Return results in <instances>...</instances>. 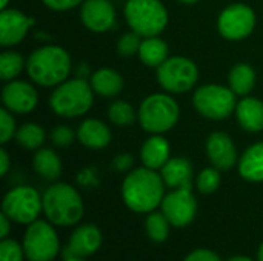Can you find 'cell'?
Wrapping results in <instances>:
<instances>
[{
	"mask_svg": "<svg viewBox=\"0 0 263 261\" xmlns=\"http://www.w3.org/2000/svg\"><path fill=\"white\" fill-rule=\"evenodd\" d=\"M162 178L165 185L173 189L191 188L193 168L185 158H170L162 168Z\"/></svg>",
	"mask_w": 263,
	"mask_h": 261,
	"instance_id": "19",
	"label": "cell"
},
{
	"mask_svg": "<svg viewBox=\"0 0 263 261\" xmlns=\"http://www.w3.org/2000/svg\"><path fill=\"white\" fill-rule=\"evenodd\" d=\"M34 171L45 180H57L62 174V163L59 155L51 149H40L32 158Z\"/></svg>",
	"mask_w": 263,
	"mask_h": 261,
	"instance_id": "24",
	"label": "cell"
},
{
	"mask_svg": "<svg viewBox=\"0 0 263 261\" xmlns=\"http://www.w3.org/2000/svg\"><path fill=\"white\" fill-rule=\"evenodd\" d=\"M91 86L94 92L103 97H114L123 88V78L114 69H100L91 78Z\"/></svg>",
	"mask_w": 263,
	"mask_h": 261,
	"instance_id": "23",
	"label": "cell"
},
{
	"mask_svg": "<svg viewBox=\"0 0 263 261\" xmlns=\"http://www.w3.org/2000/svg\"><path fill=\"white\" fill-rule=\"evenodd\" d=\"M179 118L177 103L165 95L154 94L143 100L139 109V120L145 131L153 134H160L170 131Z\"/></svg>",
	"mask_w": 263,
	"mask_h": 261,
	"instance_id": "6",
	"label": "cell"
},
{
	"mask_svg": "<svg viewBox=\"0 0 263 261\" xmlns=\"http://www.w3.org/2000/svg\"><path fill=\"white\" fill-rule=\"evenodd\" d=\"M228 261H253L251 258H248V257H233V258H230Z\"/></svg>",
	"mask_w": 263,
	"mask_h": 261,
	"instance_id": "41",
	"label": "cell"
},
{
	"mask_svg": "<svg viewBox=\"0 0 263 261\" xmlns=\"http://www.w3.org/2000/svg\"><path fill=\"white\" fill-rule=\"evenodd\" d=\"M170 220L163 212H149L145 222V229L148 237L154 243H163L170 237Z\"/></svg>",
	"mask_w": 263,
	"mask_h": 261,
	"instance_id": "27",
	"label": "cell"
},
{
	"mask_svg": "<svg viewBox=\"0 0 263 261\" xmlns=\"http://www.w3.org/2000/svg\"><path fill=\"white\" fill-rule=\"evenodd\" d=\"M8 2H9V0H2V2H0V8H2V9H5V8H6V5H8Z\"/></svg>",
	"mask_w": 263,
	"mask_h": 261,
	"instance_id": "43",
	"label": "cell"
},
{
	"mask_svg": "<svg viewBox=\"0 0 263 261\" xmlns=\"http://www.w3.org/2000/svg\"><path fill=\"white\" fill-rule=\"evenodd\" d=\"M140 157L146 168L162 169L170 160V145L163 137H151L143 143Z\"/></svg>",
	"mask_w": 263,
	"mask_h": 261,
	"instance_id": "21",
	"label": "cell"
},
{
	"mask_svg": "<svg viewBox=\"0 0 263 261\" xmlns=\"http://www.w3.org/2000/svg\"><path fill=\"white\" fill-rule=\"evenodd\" d=\"M26 69L37 85L55 86L68 77L71 71V58L63 48L45 46L29 55Z\"/></svg>",
	"mask_w": 263,
	"mask_h": 261,
	"instance_id": "3",
	"label": "cell"
},
{
	"mask_svg": "<svg viewBox=\"0 0 263 261\" xmlns=\"http://www.w3.org/2000/svg\"><path fill=\"white\" fill-rule=\"evenodd\" d=\"M9 169V157L5 149H0V175H6Z\"/></svg>",
	"mask_w": 263,
	"mask_h": 261,
	"instance_id": "40",
	"label": "cell"
},
{
	"mask_svg": "<svg viewBox=\"0 0 263 261\" xmlns=\"http://www.w3.org/2000/svg\"><path fill=\"white\" fill-rule=\"evenodd\" d=\"M239 174L248 182H263V143H256L242 155Z\"/></svg>",
	"mask_w": 263,
	"mask_h": 261,
	"instance_id": "22",
	"label": "cell"
},
{
	"mask_svg": "<svg viewBox=\"0 0 263 261\" xmlns=\"http://www.w3.org/2000/svg\"><path fill=\"white\" fill-rule=\"evenodd\" d=\"M2 209L11 222L18 225H31L43 211V200L34 188L18 186L5 195Z\"/></svg>",
	"mask_w": 263,
	"mask_h": 261,
	"instance_id": "8",
	"label": "cell"
},
{
	"mask_svg": "<svg viewBox=\"0 0 263 261\" xmlns=\"http://www.w3.org/2000/svg\"><path fill=\"white\" fill-rule=\"evenodd\" d=\"M180 2H183V3H194V2H197V0H180Z\"/></svg>",
	"mask_w": 263,
	"mask_h": 261,
	"instance_id": "45",
	"label": "cell"
},
{
	"mask_svg": "<svg viewBox=\"0 0 263 261\" xmlns=\"http://www.w3.org/2000/svg\"><path fill=\"white\" fill-rule=\"evenodd\" d=\"M51 140L55 146L59 148H66L72 143L74 140V132L66 128V126H57L54 128V131L51 132Z\"/></svg>",
	"mask_w": 263,
	"mask_h": 261,
	"instance_id": "35",
	"label": "cell"
},
{
	"mask_svg": "<svg viewBox=\"0 0 263 261\" xmlns=\"http://www.w3.org/2000/svg\"><path fill=\"white\" fill-rule=\"evenodd\" d=\"M9 231H11V218L2 212V215H0V238L5 240L8 237Z\"/></svg>",
	"mask_w": 263,
	"mask_h": 261,
	"instance_id": "39",
	"label": "cell"
},
{
	"mask_svg": "<svg viewBox=\"0 0 263 261\" xmlns=\"http://www.w3.org/2000/svg\"><path fill=\"white\" fill-rule=\"evenodd\" d=\"M163 178L154 169L133 171L123 182L122 195L125 205L139 214L153 212L163 202Z\"/></svg>",
	"mask_w": 263,
	"mask_h": 261,
	"instance_id": "1",
	"label": "cell"
},
{
	"mask_svg": "<svg viewBox=\"0 0 263 261\" xmlns=\"http://www.w3.org/2000/svg\"><path fill=\"white\" fill-rule=\"evenodd\" d=\"M80 2L83 0H43V3L51 8V9H55V11H66V9H71L74 6H77Z\"/></svg>",
	"mask_w": 263,
	"mask_h": 261,
	"instance_id": "37",
	"label": "cell"
},
{
	"mask_svg": "<svg viewBox=\"0 0 263 261\" xmlns=\"http://www.w3.org/2000/svg\"><path fill=\"white\" fill-rule=\"evenodd\" d=\"M162 212L170 223L176 228L188 226L197 212V202L191 192V188H179L163 197Z\"/></svg>",
	"mask_w": 263,
	"mask_h": 261,
	"instance_id": "12",
	"label": "cell"
},
{
	"mask_svg": "<svg viewBox=\"0 0 263 261\" xmlns=\"http://www.w3.org/2000/svg\"><path fill=\"white\" fill-rule=\"evenodd\" d=\"M77 137L83 146L91 149H103L111 142V132L108 126L94 118H89L80 125Z\"/></svg>",
	"mask_w": 263,
	"mask_h": 261,
	"instance_id": "18",
	"label": "cell"
},
{
	"mask_svg": "<svg viewBox=\"0 0 263 261\" xmlns=\"http://www.w3.org/2000/svg\"><path fill=\"white\" fill-rule=\"evenodd\" d=\"M194 106L206 118L223 120L234 111V91L219 85L202 86L194 94Z\"/></svg>",
	"mask_w": 263,
	"mask_h": 261,
	"instance_id": "9",
	"label": "cell"
},
{
	"mask_svg": "<svg viewBox=\"0 0 263 261\" xmlns=\"http://www.w3.org/2000/svg\"><path fill=\"white\" fill-rule=\"evenodd\" d=\"M239 123L250 132L263 131V103L257 98L247 97L236 108Z\"/></svg>",
	"mask_w": 263,
	"mask_h": 261,
	"instance_id": "20",
	"label": "cell"
},
{
	"mask_svg": "<svg viewBox=\"0 0 263 261\" xmlns=\"http://www.w3.org/2000/svg\"><path fill=\"white\" fill-rule=\"evenodd\" d=\"M256 83V72L247 63L236 65L230 72V88L237 95H247L253 91Z\"/></svg>",
	"mask_w": 263,
	"mask_h": 261,
	"instance_id": "25",
	"label": "cell"
},
{
	"mask_svg": "<svg viewBox=\"0 0 263 261\" xmlns=\"http://www.w3.org/2000/svg\"><path fill=\"white\" fill-rule=\"evenodd\" d=\"M183 261H222L219 255L210 249H196Z\"/></svg>",
	"mask_w": 263,
	"mask_h": 261,
	"instance_id": "36",
	"label": "cell"
},
{
	"mask_svg": "<svg viewBox=\"0 0 263 261\" xmlns=\"http://www.w3.org/2000/svg\"><path fill=\"white\" fill-rule=\"evenodd\" d=\"M42 200L46 218L55 226H74L83 217L85 209L82 197L66 183H55L49 186Z\"/></svg>",
	"mask_w": 263,
	"mask_h": 261,
	"instance_id": "2",
	"label": "cell"
},
{
	"mask_svg": "<svg viewBox=\"0 0 263 261\" xmlns=\"http://www.w3.org/2000/svg\"><path fill=\"white\" fill-rule=\"evenodd\" d=\"M23 249L29 261H52L60 252L55 229L48 222L35 220L23 235Z\"/></svg>",
	"mask_w": 263,
	"mask_h": 261,
	"instance_id": "7",
	"label": "cell"
},
{
	"mask_svg": "<svg viewBox=\"0 0 263 261\" xmlns=\"http://www.w3.org/2000/svg\"><path fill=\"white\" fill-rule=\"evenodd\" d=\"M125 17L131 29L146 38L160 34L168 23L166 9L159 0H128Z\"/></svg>",
	"mask_w": 263,
	"mask_h": 261,
	"instance_id": "4",
	"label": "cell"
},
{
	"mask_svg": "<svg viewBox=\"0 0 263 261\" xmlns=\"http://www.w3.org/2000/svg\"><path fill=\"white\" fill-rule=\"evenodd\" d=\"M131 166H133V157L128 155V154L119 155V157H116V160H114V168H116L117 171H120V172L128 171Z\"/></svg>",
	"mask_w": 263,
	"mask_h": 261,
	"instance_id": "38",
	"label": "cell"
},
{
	"mask_svg": "<svg viewBox=\"0 0 263 261\" xmlns=\"http://www.w3.org/2000/svg\"><path fill=\"white\" fill-rule=\"evenodd\" d=\"M2 100L5 106L17 114L31 112L37 106V92L26 82H11L2 91Z\"/></svg>",
	"mask_w": 263,
	"mask_h": 261,
	"instance_id": "16",
	"label": "cell"
},
{
	"mask_svg": "<svg viewBox=\"0 0 263 261\" xmlns=\"http://www.w3.org/2000/svg\"><path fill=\"white\" fill-rule=\"evenodd\" d=\"M15 138L25 149H37L45 142V131L39 125L26 123L17 131Z\"/></svg>",
	"mask_w": 263,
	"mask_h": 261,
	"instance_id": "28",
	"label": "cell"
},
{
	"mask_svg": "<svg viewBox=\"0 0 263 261\" xmlns=\"http://www.w3.org/2000/svg\"><path fill=\"white\" fill-rule=\"evenodd\" d=\"M206 154L210 162L219 171H228L236 165L237 154L233 140L225 132H214L206 142Z\"/></svg>",
	"mask_w": 263,
	"mask_h": 261,
	"instance_id": "17",
	"label": "cell"
},
{
	"mask_svg": "<svg viewBox=\"0 0 263 261\" xmlns=\"http://www.w3.org/2000/svg\"><path fill=\"white\" fill-rule=\"evenodd\" d=\"M102 246V232L96 225H83L74 229L69 237L68 246L63 251L65 260L68 258H88L94 255Z\"/></svg>",
	"mask_w": 263,
	"mask_h": 261,
	"instance_id": "13",
	"label": "cell"
},
{
	"mask_svg": "<svg viewBox=\"0 0 263 261\" xmlns=\"http://www.w3.org/2000/svg\"><path fill=\"white\" fill-rule=\"evenodd\" d=\"M35 23L17 9H2L0 14V43L2 46H12L23 40L29 26Z\"/></svg>",
	"mask_w": 263,
	"mask_h": 261,
	"instance_id": "15",
	"label": "cell"
},
{
	"mask_svg": "<svg viewBox=\"0 0 263 261\" xmlns=\"http://www.w3.org/2000/svg\"><path fill=\"white\" fill-rule=\"evenodd\" d=\"M108 117L117 126H129L136 120V112L129 103L114 102L108 109Z\"/></svg>",
	"mask_w": 263,
	"mask_h": 261,
	"instance_id": "29",
	"label": "cell"
},
{
	"mask_svg": "<svg viewBox=\"0 0 263 261\" xmlns=\"http://www.w3.org/2000/svg\"><path fill=\"white\" fill-rule=\"evenodd\" d=\"M197 66L185 57L166 58L157 71L159 83L170 92H186L197 83Z\"/></svg>",
	"mask_w": 263,
	"mask_h": 261,
	"instance_id": "10",
	"label": "cell"
},
{
	"mask_svg": "<svg viewBox=\"0 0 263 261\" xmlns=\"http://www.w3.org/2000/svg\"><path fill=\"white\" fill-rule=\"evenodd\" d=\"M49 105L57 115L62 117H79L83 115L92 105V89L83 78L69 80L51 95Z\"/></svg>",
	"mask_w": 263,
	"mask_h": 261,
	"instance_id": "5",
	"label": "cell"
},
{
	"mask_svg": "<svg viewBox=\"0 0 263 261\" xmlns=\"http://www.w3.org/2000/svg\"><path fill=\"white\" fill-rule=\"evenodd\" d=\"M140 45H142L140 35L133 31V32H128V34H125V35L120 37V40L117 43V51L123 57H131L136 52H139Z\"/></svg>",
	"mask_w": 263,
	"mask_h": 261,
	"instance_id": "33",
	"label": "cell"
},
{
	"mask_svg": "<svg viewBox=\"0 0 263 261\" xmlns=\"http://www.w3.org/2000/svg\"><path fill=\"white\" fill-rule=\"evenodd\" d=\"M256 25V15L247 5L236 3L228 6L219 17V32L228 40H242L251 34Z\"/></svg>",
	"mask_w": 263,
	"mask_h": 261,
	"instance_id": "11",
	"label": "cell"
},
{
	"mask_svg": "<svg viewBox=\"0 0 263 261\" xmlns=\"http://www.w3.org/2000/svg\"><path fill=\"white\" fill-rule=\"evenodd\" d=\"M23 68V58L17 52H3L0 55V78L11 80L20 74Z\"/></svg>",
	"mask_w": 263,
	"mask_h": 261,
	"instance_id": "30",
	"label": "cell"
},
{
	"mask_svg": "<svg viewBox=\"0 0 263 261\" xmlns=\"http://www.w3.org/2000/svg\"><path fill=\"white\" fill-rule=\"evenodd\" d=\"M65 261H86L85 258H77V257H74V258H68V260Z\"/></svg>",
	"mask_w": 263,
	"mask_h": 261,
	"instance_id": "44",
	"label": "cell"
},
{
	"mask_svg": "<svg viewBox=\"0 0 263 261\" xmlns=\"http://www.w3.org/2000/svg\"><path fill=\"white\" fill-rule=\"evenodd\" d=\"M140 60L146 66H160L168 55V46L163 40L156 37H148L142 42L139 49Z\"/></svg>",
	"mask_w": 263,
	"mask_h": 261,
	"instance_id": "26",
	"label": "cell"
},
{
	"mask_svg": "<svg viewBox=\"0 0 263 261\" xmlns=\"http://www.w3.org/2000/svg\"><path fill=\"white\" fill-rule=\"evenodd\" d=\"M15 123L12 115L6 109H0V143H6L12 138Z\"/></svg>",
	"mask_w": 263,
	"mask_h": 261,
	"instance_id": "34",
	"label": "cell"
},
{
	"mask_svg": "<svg viewBox=\"0 0 263 261\" xmlns=\"http://www.w3.org/2000/svg\"><path fill=\"white\" fill-rule=\"evenodd\" d=\"M25 249L15 240L5 238L0 243V261H23Z\"/></svg>",
	"mask_w": 263,
	"mask_h": 261,
	"instance_id": "32",
	"label": "cell"
},
{
	"mask_svg": "<svg viewBox=\"0 0 263 261\" xmlns=\"http://www.w3.org/2000/svg\"><path fill=\"white\" fill-rule=\"evenodd\" d=\"M257 258H259V261H263V243H262V246L259 248V252H257Z\"/></svg>",
	"mask_w": 263,
	"mask_h": 261,
	"instance_id": "42",
	"label": "cell"
},
{
	"mask_svg": "<svg viewBox=\"0 0 263 261\" xmlns=\"http://www.w3.org/2000/svg\"><path fill=\"white\" fill-rule=\"evenodd\" d=\"M220 172L217 168H206L197 177V189L202 194H213L220 186Z\"/></svg>",
	"mask_w": 263,
	"mask_h": 261,
	"instance_id": "31",
	"label": "cell"
},
{
	"mask_svg": "<svg viewBox=\"0 0 263 261\" xmlns=\"http://www.w3.org/2000/svg\"><path fill=\"white\" fill-rule=\"evenodd\" d=\"M80 17L88 29L103 32L112 28L116 22V11L109 0H86L82 5Z\"/></svg>",
	"mask_w": 263,
	"mask_h": 261,
	"instance_id": "14",
	"label": "cell"
}]
</instances>
